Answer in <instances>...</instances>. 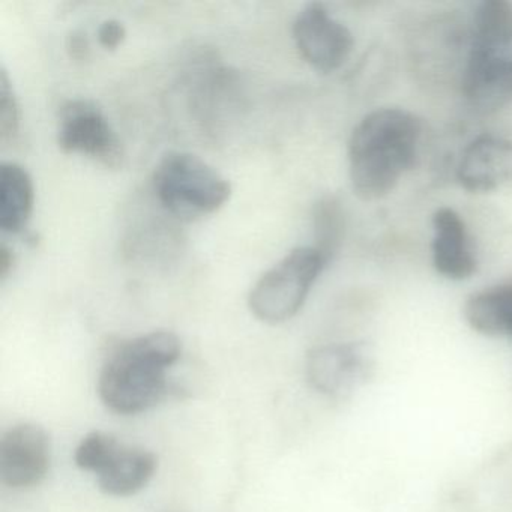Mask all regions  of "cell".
Returning a JSON list of instances; mask_svg holds the SVG:
<instances>
[{"mask_svg": "<svg viewBox=\"0 0 512 512\" xmlns=\"http://www.w3.org/2000/svg\"><path fill=\"white\" fill-rule=\"evenodd\" d=\"M463 94L481 112H496L512 103V50L470 47L464 68Z\"/></svg>", "mask_w": 512, "mask_h": 512, "instance_id": "30bf717a", "label": "cell"}, {"mask_svg": "<svg viewBox=\"0 0 512 512\" xmlns=\"http://www.w3.org/2000/svg\"><path fill=\"white\" fill-rule=\"evenodd\" d=\"M472 49L512 50V4L485 0L476 8L472 25Z\"/></svg>", "mask_w": 512, "mask_h": 512, "instance_id": "9a60e30c", "label": "cell"}, {"mask_svg": "<svg viewBox=\"0 0 512 512\" xmlns=\"http://www.w3.org/2000/svg\"><path fill=\"white\" fill-rule=\"evenodd\" d=\"M421 139V119L407 110L386 107L364 116L347 143L353 193L364 202L392 193L415 167Z\"/></svg>", "mask_w": 512, "mask_h": 512, "instance_id": "6da1fadb", "label": "cell"}, {"mask_svg": "<svg viewBox=\"0 0 512 512\" xmlns=\"http://www.w3.org/2000/svg\"><path fill=\"white\" fill-rule=\"evenodd\" d=\"M325 266V259L314 247L290 251L254 284L248 295L251 313L271 325L292 319L304 307Z\"/></svg>", "mask_w": 512, "mask_h": 512, "instance_id": "277c9868", "label": "cell"}, {"mask_svg": "<svg viewBox=\"0 0 512 512\" xmlns=\"http://www.w3.org/2000/svg\"><path fill=\"white\" fill-rule=\"evenodd\" d=\"M20 131V106L8 71L0 70V140L5 145L16 142Z\"/></svg>", "mask_w": 512, "mask_h": 512, "instance_id": "e0dca14e", "label": "cell"}, {"mask_svg": "<svg viewBox=\"0 0 512 512\" xmlns=\"http://www.w3.org/2000/svg\"><path fill=\"white\" fill-rule=\"evenodd\" d=\"M463 314L467 325L484 337L512 338V281L472 293Z\"/></svg>", "mask_w": 512, "mask_h": 512, "instance_id": "5bb4252c", "label": "cell"}, {"mask_svg": "<svg viewBox=\"0 0 512 512\" xmlns=\"http://www.w3.org/2000/svg\"><path fill=\"white\" fill-rule=\"evenodd\" d=\"M457 179L470 193H491L512 182V139L482 134L469 143L457 167Z\"/></svg>", "mask_w": 512, "mask_h": 512, "instance_id": "8fae6325", "label": "cell"}, {"mask_svg": "<svg viewBox=\"0 0 512 512\" xmlns=\"http://www.w3.org/2000/svg\"><path fill=\"white\" fill-rule=\"evenodd\" d=\"M50 469V440L35 424H19L0 439V479L10 488L41 484Z\"/></svg>", "mask_w": 512, "mask_h": 512, "instance_id": "9c48e42d", "label": "cell"}, {"mask_svg": "<svg viewBox=\"0 0 512 512\" xmlns=\"http://www.w3.org/2000/svg\"><path fill=\"white\" fill-rule=\"evenodd\" d=\"M374 359L367 343L326 344L307 356L311 388L332 398L347 397L373 376Z\"/></svg>", "mask_w": 512, "mask_h": 512, "instance_id": "ba28073f", "label": "cell"}, {"mask_svg": "<svg viewBox=\"0 0 512 512\" xmlns=\"http://www.w3.org/2000/svg\"><path fill=\"white\" fill-rule=\"evenodd\" d=\"M14 263H16L14 251L5 242H2L0 245V278L2 280L8 278L10 272L13 271Z\"/></svg>", "mask_w": 512, "mask_h": 512, "instance_id": "ffe728a7", "label": "cell"}, {"mask_svg": "<svg viewBox=\"0 0 512 512\" xmlns=\"http://www.w3.org/2000/svg\"><path fill=\"white\" fill-rule=\"evenodd\" d=\"M34 181L25 167L14 161L0 166V229L19 235L28 226L34 212Z\"/></svg>", "mask_w": 512, "mask_h": 512, "instance_id": "4fadbf2b", "label": "cell"}, {"mask_svg": "<svg viewBox=\"0 0 512 512\" xmlns=\"http://www.w3.org/2000/svg\"><path fill=\"white\" fill-rule=\"evenodd\" d=\"M346 230L344 206L337 196L320 197L313 208V247L322 254L326 265L334 260L343 244Z\"/></svg>", "mask_w": 512, "mask_h": 512, "instance_id": "2e32d148", "label": "cell"}, {"mask_svg": "<svg viewBox=\"0 0 512 512\" xmlns=\"http://www.w3.org/2000/svg\"><path fill=\"white\" fill-rule=\"evenodd\" d=\"M65 49L71 59L77 62L86 61L91 55V44H89L88 34L82 29H73L68 32L65 40Z\"/></svg>", "mask_w": 512, "mask_h": 512, "instance_id": "d6986e66", "label": "cell"}, {"mask_svg": "<svg viewBox=\"0 0 512 512\" xmlns=\"http://www.w3.org/2000/svg\"><path fill=\"white\" fill-rule=\"evenodd\" d=\"M58 145L65 154L91 158L107 169L124 164V145L104 110L88 98H71L58 110Z\"/></svg>", "mask_w": 512, "mask_h": 512, "instance_id": "8992f818", "label": "cell"}, {"mask_svg": "<svg viewBox=\"0 0 512 512\" xmlns=\"http://www.w3.org/2000/svg\"><path fill=\"white\" fill-rule=\"evenodd\" d=\"M152 190L166 214L184 221L214 214L232 196V185L220 172L185 151H170L160 158Z\"/></svg>", "mask_w": 512, "mask_h": 512, "instance_id": "3957f363", "label": "cell"}, {"mask_svg": "<svg viewBox=\"0 0 512 512\" xmlns=\"http://www.w3.org/2000/svg\"><path fill=\"white\" fill-rule=\"evenodd\" d=\"M431 224V257L437 274L452 281H463L472 277L478 268V260L460 214L446 206L439 208L434 212Z\"/></svg>", "mask_w": 512, "mask_h": 512, "instance_id": "7c38bea8", "label": "cell"}, {"mask_svg": "<svg viewBox=\"0 0 512 512\" xmlns=\"http://www.w3.org/2000/svg\"><path fill=\"white\" fill-rule=\"evenodd\" d=\"M299 55L320 73H334L343 67L353 50V35L319 2L305 5L292 26Z\"/></svg>", "mask_w": 512, "mask_h": 512, "instance_id": "52a82bcc", "label": "cell"}, {"mask_svg": "<svg viewBox=\"0 0 512 512\" xmlns=\"http://www.w3.org/2000/svg\"><path fill=\"white\" fill-rule=\"evenodd\" d=\"M74 461L79 469L95 473L103 493L115 497L139 493L154 478L158 466L157 457L148 449L124 445L103 431L83 437Z\"/></svg>", "mask_w": 512, "mask_h": 512, "instance_id": "5b68a950", "label": "cell"}, {"mask_svg": "<svg viewBox=\"0 0 512 512\" xmlns=\"http://www.w3.org/2000/svg\"><path fill=\"white\" fill-rule=\"evenodd\" d=\"M97 35L101 47L106 50H116L124 43L125 37H127V29H125L124 23L119 22V20L107 19L101 23Z\"/></svg>", "mask_w": 512, "mask_h": 512, "instance_id": "ac0fdd59", "label": "cell"}, {"mask_svg": "<svg viewBox=\"0 0 512 512\" xmlns=\"http://www.w3.org/2000/svg\"><path fill=\"white\" fill-rule=\"evenodd\" d=\"M178 335L154 331L116 343L104 359L98 394L112 412L137 415L167 394V371L181 358Z\"/></svg>", "mask_w": 512, "mask_h": 512, "instance_id": "7a4b0ae2", "label": "cell"}]
</instances>
